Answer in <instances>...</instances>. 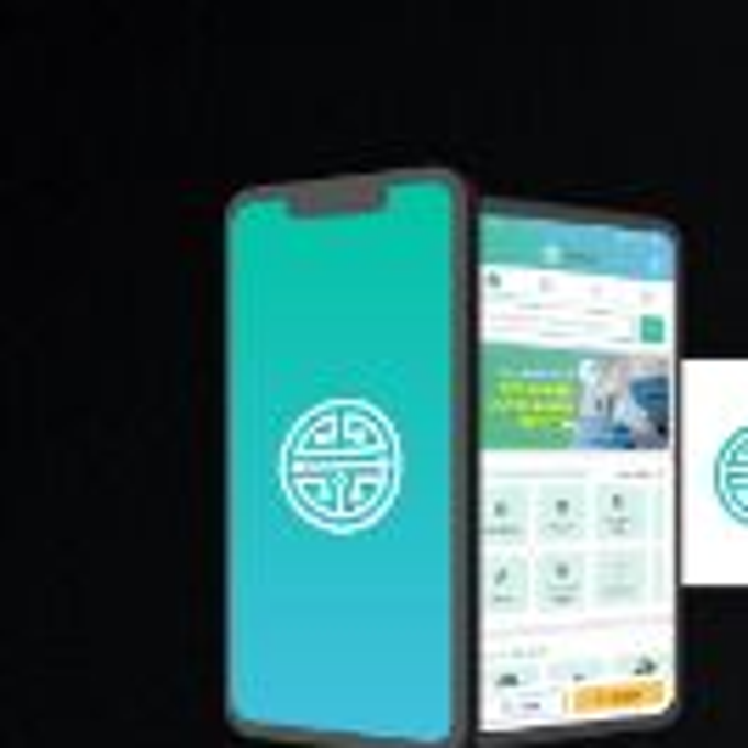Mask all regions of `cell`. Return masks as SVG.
Instances as JSON below:
<instances>
[{
	"instance_id": "1",
	"label": "cell",
	"mask_w": 748,
	"mask_h": 748,
	"mask_svg": "<svg viewBox=\"0 0 748 748\" xmlns=\"http://www.w3.org/2000/svg\"><path fill=\"white\" fill-rule=\"evenodd\" d=\"M282 484L315 529H366L383 518L400 490V434L378 405L326 400L293 423Z\"/></svg>"
},
{
	"instance_id": "2",
	"label": "cell",
	"mask_w": 748,
	"mask_h": 748,
	"mask_svg": "<svg viewBox=\"0 0 748 748\" xmlns=\"http://www.w3.org/2000/svg\"><path fill=\"white\" fill-rule=\"evenodd\" d=\"M721 490H726V501L748 518V445H743V439H732L726 456H721Z\"/></svg>"
}]
</instances>
